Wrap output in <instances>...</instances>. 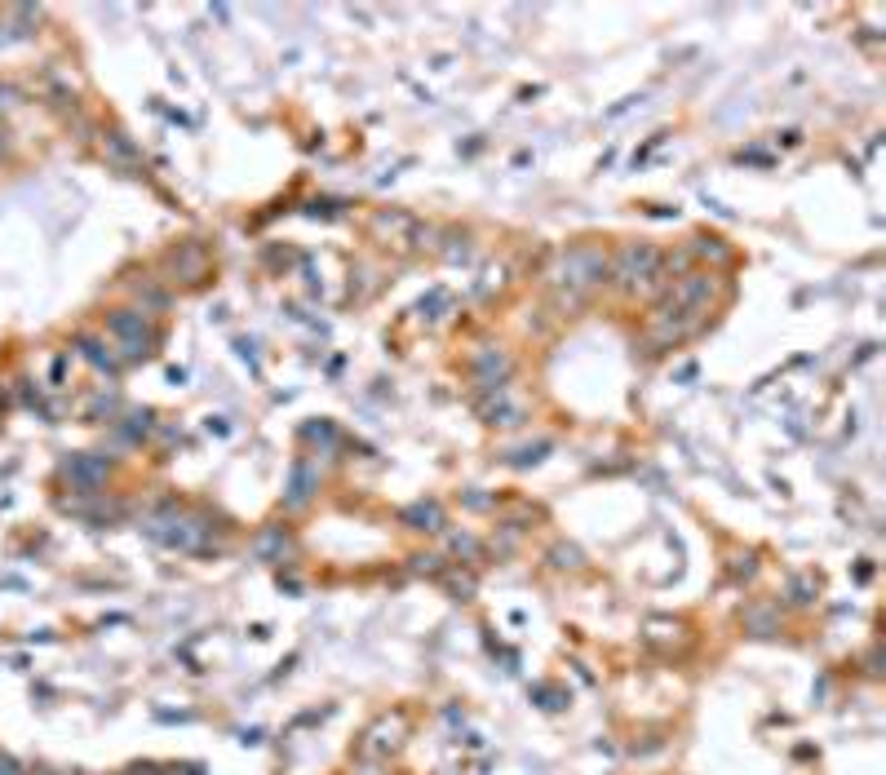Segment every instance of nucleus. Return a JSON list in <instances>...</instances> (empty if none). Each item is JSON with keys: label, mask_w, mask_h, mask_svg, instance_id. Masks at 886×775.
Segmentation results:
<instances>
[{"label": "nucleus", "mask_w": 886, "mask_h": 775, "mask_svg": "<svg viewBox=\"0 0 886 775\" xmlns=\"http://www.w3.org/2000/svg\"><path fill=\"white\" fill-rule=\"evenodd\" d=\"M603 275H607V257L599 248H568L559 271H554V279H559L563 288H594Z\"/></svg>", "instance_id": "obj_2"}, {"label": "nucleus", "mask_w": 886, "mask_h": 775, "mask_svg": "<svg viewBox=\"0 0 886 775\" xmlns=\"http://www.w3.org/2000/svg\"><path fill=\"white\" fill-rule=\"evenodd\" d=\"M612 275L621 279L625 288H647L656 275H661V253H656L652 244H625L621 253H616Z\"/></svg>", "instance_id": "obj_1"}, {"label": "nucleus", "mask_w": 886, "mask_h": 775, "mask_svg": "<svg viewBox=\"0 0 886 775\" xmlns=\"http://www.w3.org/2000/svg\"><path fill=\"white\" fill-rule=\"evenodd\" d=\"M111 333L125 341L129 355H142V346L151 341L147 324H142V315H133V310H120V315H111Z\"/></svg>", "instance_id": "obj_3"}]
</instances>
